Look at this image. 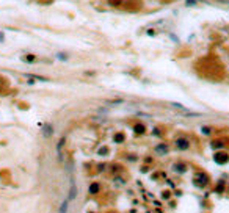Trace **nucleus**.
I'll return each mask as SVG.
<instances>
[{
    "label": "nucleus",
    "instance_id": "obj_1",
    "mask_svg": "<svg viewBox=\"0 0 229 213\" xmlns=\"http://www.w3.org/2000/svg\"><path fill=\"white\" fill-rule=\"evenodd\" d=\"M174 146H176V149H179V151H187V149L190 147V141H188L187 138H184V136H181V138H177L174 141Z\"/></svg>",
    "mask_w": 229,
    "mask_h": 213
},
{
    "label": "nucleus",
    "instance_id": "obj_2",
    "mask_svg": "<svg viewBox=\"0 0 229 213\" xmlns=\"http://www.w3.org/2000/svg\"><path fill=\"white\" fill-rule=\"evenodd\" d=\"M75 196H77V186H75V182H74V180H71V190H69L68 201H74Z\"/></svg>",
    "mask_w": 229,
    "mask_h": 213
},
{
    "label": "nucleus",
    "instance_id": "obj_3",
    "mask_svg": "<svg viewBox=\"0 0 229 213\" xmlns=\"http://www.w3.org/2000/svg\"><path fill=\"white\" fill-rule=\"evenodd\" d=\"M52 133H54V127H52L50 124H46L44 127H42V135H44L46 138H47V136H50Z\"/></svg>",
    "mask_w": 229,
    "mask_h": 213
},
{
    "label": "nucleus",
    "instance_id": "obj_4",
    "mask_svg": "<svg viewBox=\"0 0 229 213\" xmlns=\"http://www.w3.org/2000/svg\"><path fill=\"white\" fill-rule=\"evenodd\" d=\"M215 160H217L218 163H224V161H228V155H224V154H217V155H215Z\"/></svg>",
    "mask_w": 229,
    "mask_h": 213
},
{
    "label": "nucleus",
    "instance_id": "obj_5",
    "mask_svg": "<svg viewBox=\"0 0 229 213\" xmlns=\"http://www.w3.org/2000/svg\"><path fill=\"white\" fill-rule=\"evenodd\" d=\"M88 191H89V194H96V193L99 191V184H93V185H89Z\"/></svg>",
    "mask_w": 229,
    "mask_h": 213
},
{
    "label": "nucleus",
    "instance_id": "obj_6",
    "mask_svg": "<svg viewBox=\"0 0 229 213\" xmlns=\"http://www.w3.org/2000/svg\"><path fill=\"white\" fill-rule=\"evenodd\" d=\"M155 151L158 152V154H165V152H168V146L167 144H160L155 147Z\"/></svg>",
    "mask_w": 229,
    "mask_h": 213
},
{
    "label": "nucleus",
    "instance_id": "obj_7",
    "mask_svg": "<svg viewBox=\"0 0 229 213\" xmlns=\"http://www.w3.org/2000/svg\"><path fill=\"white\" fill-rule=\"evenodd\" d=\"M68 204H69V201L66 199V201L61 204V207H60V213H68Z\"/></svg>",
    "mask_w": 229,
    "mask_h": 213
},
{
    "label": "nucleus",
    "instance_id": "obj_8",
    "mask_svg": "<svg viewBox=\"0 0 229 213\" xmlns=\"http://www.w3.org/2000/svg\"><path fill=\"white\" fill-rule=\"evenodd\" d=\"M64 141H66V139L61 138V139L58 141V144H57V152H58V155H61V149H63V144H64Z\"/></svg>",
    "mask_w": 229,
    "mask_h": 213
},
{
    "label": "nucleus",
    "instance_id": "obj_9",
    "mask_svg": "<svg viewBox=\"0 0 229 213\" xmlns=\"http://www.w3.org/2000/svg\"><path fill=\"white\" fill-rule=\"evenodd\" d=\"M173 169H174V171H179V172H184L185 171V166L184 165H174V166H173Z\"/></svg>",
    "mask_w": 229,
    "mask_h": 213
},
{
    "label": "nucleus",
    "instance_id": "obj_10",
    "mask_svg": "<svg viewBox=\"0 0 229 213\" xmlns=\"http://www.w3.org/2000/svg\"><path fill=\"white\" fill-rule=\"evenodd\" d=\"M22 60H24V61H27V63H33V61H35L36 58H35V56H33V55H25V56H24V58H22Z\"/></svg>",
    "mask_w": 229,
    "mask_h": 213
},
{
    "label": "nucleus",
    "instance_id": "obj_11",
    "mask_svg": "<svg viewBox=\"0 0 229 213\" xmlns=\"http://www.w3.org/2000/svg\"><path fill=\"white\" fill-rule=\"evenodd\" d=\"M143 132H144L143 125H135V133H143Z\"/></svg>",
    "mask_w": 229,
    "mask_h": 213
},
{
    "label": "nucleus",
    "instance_id": "obj_12",
    "mask_svg": "<svg viewBox=\"0 0 229 213\" xmlns=\"http://www.w3.org/2000/svg\"><path fill=\"white\" fill-rule=\"evenodd\" d=\"M108 3H110V5H119L121 0H108Z\"/></svg>",
    "mask_w": 229,
    "mask_h": 213
},
{
    "label": "nucleus",
    "instance_id": "obj_13",
    "mask_svg": "<svg viewBox=\"0 0 229 213\" xmlns=\"http://www.w3.org/2000/svg\"><path fill=\"white\" fill-rule=\"evenodd\" d=\"M201 132H204L205 135H209V133H210V129H209V127H202V129H201Z\"/></svg>",
    "mask_w": 229,
    "mask_h": 213
}]
</instances>
